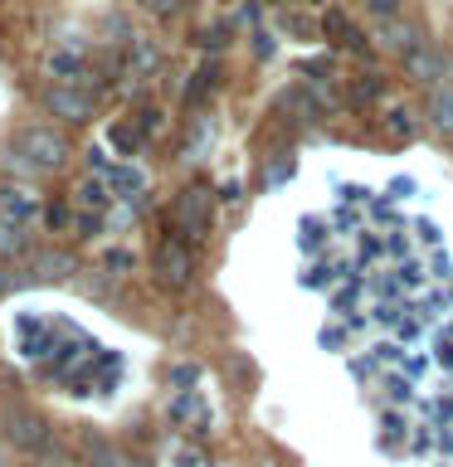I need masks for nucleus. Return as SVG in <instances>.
<instances>
[{"label":"nucleus","instance_id":"obj_1","mask_svg":"<svg viewBox=\"0 0 453 467\" xmlns=\"http://www.w3.org/2000/svg\"><path fill=\"white\" fill-rule=\"evenodd\" d=\"M20 151L29 156V166H58L68 156V141L54 127H25L20 131Z\"/></svg>","mask_w":453,"mask_h":467},{"label":"nucleus","instance_id":"obj_2","mask_svg":"<svg viewBox=\"0 0 453 467\" xmlns=\"http://www.w3.org/2000/svg\"><path fill=\"white\" fill-rule=\"evenodd\" d=\"M5 433H10V443L25 448V452H44V448H49V423H44L39 414H29V409H15Z\"/></svg>","mask_w":453,"mask_h":467},{"label":"nucleus","instance_id":"obj_3","mask_svg":"<svg viewBox=\"0 0 453 467\" xmlns=\"http://www.w3.org/2000/svg\"><path fill=\"white\" fill-rule=\"evenodd\" d=\"M44 102H49V112H54V117H64V122H83V117L93 112V98L79 93L73 83H54L49 93H44Z\"/></svg>","mask_w":453,"mask_h":467},{"label":"nucleus","instance_id":"obj_4","mask_svg":"<svg viewBox=\"0 0 453 467\" xmlns=\"http://www.w3.org/2000/svg\"><path fill=\"white\" fill-rule=\"evenodd\" d=\"M175 219H181L185 234H205V229H210V195H205V190H190V195H181V204H175Z\"/></svg>","mask_w":453,"mask_h":467},{"label":"nucleus","instance_id":"obj_5","mask_svg":"<svg viewBox=\"0 0 453 467\" xmlns=\"http://www.w3.org/2000/svg\"><path fill=\"white\" fill-rule=\"evenodd\" d=\"M375 39L385 44V49H395V54H415L419 29L409 25V20H400V15H395V20H380V25H375Z\"/></svg>","mask_w":453,"mask_h":467},{"label":"nucleus","instance_id":"obj_6","mask_svg":"<svg viewBox=\"0 0 453 467\" xmlns=\"http://www.w3.org/2000/svg\"><path fill=\"white\" fill-rule=\"evenodd\" d=\"M156 273H161V283L181 287L185 277H190V254H185L181 244H161V254H156Z\"/></svg>","mask_w":453,"mask_h":467},{"label":"nucleus","instance_id":"obj_7","mask_svg":"<svg viewBox=\"0 0 453 467\" xmlns=\"http://www.w3.org/2000/svg\"><path fill=\"white\" fill-rule=\"evenodd\" d=\"M108 181H112V190H117V195H122L127 204H142V190H146V175H142L137 166H117V171L108 175Z\"/></svg>","mask_w":453,"mask_h":467},{"label":"nucleus","instance_id":"obj_8","mask_svg":"<svg viewBox=\"0 0 453 467\" xmlns=\"http://www.w3.org/2000/svg\"><path fill=\"white\" fill-rule=\"evenodd\" d=\"M171 419H181V423H195V433H205V423H210V409H205L195 394H181V400L171 404Z\"/></svg>","mask_w":453,"mask_h":467},{"label":"nucleus","instance_id":"obj_9","mask_svg":"<svg viewBox=\"0 0 453 467\" xmlns=\"http://www.w3.org/2000/svg\"><path fill=\"white\" fill-rule=\"evenodd\" d=\"M429 122L453 137V88H438V93L429 98Z\"/></svg>","mask_w":453,"mask_h":467},{"label":"nucleus","instance_id":"obj_10","mask_svg":"<svg viewBox=\"0 0 453 467\" xmlns=\"http://www.w3.org/2000/svg\"><path fill=\"white\" fill-rule=\"evenodd\" d=\"M73 273V258L58 254V248H44V254H35V277H64Z\"/></svg>","mask_w":453,"mask_h":467},{"label":"nucleus","instance_id":"obj_11","mask_svg":"<svg viewBox=\"0 0 453 467\" xmlns=\"http://www.w3.org/2000/svg\"><path fill=\"white\" fill-rule=\"evenodd\" d=\"M444 64L448 58H438V54H409V73H415V78H434V73H444Z\"/></svg>","mask_w":453,"mask_h":467},{"label":"nucleus","instance_id":"obj_12","mask_svg":"<svg viewBox=\"0 0 453 467\" xmlns=\"http://www.w3.org/2000/svg\"><path fill=\"white\" fill-rule=\"evenodd\" d=\"M112 195H108V181H83L79 185V204H93V210H102Z\"/></svg>","mask_w":453,"mask_h":467},{"label":"nucleus","instance_id":"obj_13","mask_svg":"<svg viewBox=\"0 0 453 467\" xmlns=\"http://www.w3.org/2000/svg\"><path fill=\"white\" fill-rule=\"evenodd\" d=\"M88 452H93V467H122V458H117V452L102 443V438H93V433H88Z\"/></svg>","mask_w":453,"mask_h":467},{"label":"nucleus","instance_id":"obj_14","mask_svg":"<svg viewBox=\"0 0 453 467\" xmlns=\"http://www.w3.org/2000/svg\"><path fill=\"white\" fill-rule=\"evenodd\" d=\"M365 10H371L375 25H380V20H395V15H400V0H365Z\"/></svg>","mask_w":453,"mask_h":467},{"label":"nucleus","instance_id":"obj_15","mask_svg":"<svg viewBox=\"0 0 453 467\" xmlns=\"http://www.w3.org/2000/svg\"><path fill=\"white\" fill-rule=\"evenodd\" d=\"M390 131H405V137H409V131H415V122H409V112H390Z\"/></svg>","mask_w":453,"mask_h":467},{"label":"nucleus","instance_id":"obj_16","mask_svg":"<svg viewBox=\"0 0 453 467\" xmlns=\"http://www.w3.org/2000/svg\"><path fill=\"white\" fill-rule=\"evenodd\" d=\"M283 25L292 29V35H307V29H312V25H307V20H302V15H283Z\"/></svg>","mask_w":453,"mask_h":467},{"label":"nucleus","instance_id":"obj_17","mask_svg":"<svg viewBox=\"0 0 453 467\" xmlns=\"http://www.w3.org/2000/svg\"><path fill=\"white\" fill-rule=\"evenodd\" d=\"M444 73H448V88H453V58H448V64H444Z\"/></svg>","mask_w":453,"mask_h":467},{"label":"nucleus","instance_id":"obj_18","mask_svg":"<svg viewBox=\"0 0 453 467\" xmlns=\"http://www.w3.org/2000/svg\"><path fill=\"white\" fill-rule=\"evenodd\" d=\"M0 287H5V277H0Z\"/></svg>","mask_w":453,"mask_h":467}]
</instances>
